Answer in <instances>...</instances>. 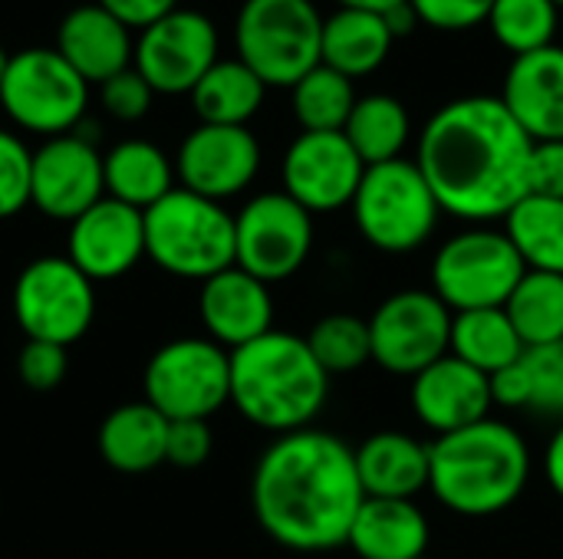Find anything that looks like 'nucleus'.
Instances as JSON below:
<instances>
[{
    "label": "nucleus",
    "mask_w": 563,
    "mask_h": 559,
    "mask_svg": "<svg viewBox=\"0 0 563 559\" xmlns=\"http://www.w3.org/2000/svg\"><path fill=\"white\" fill-rule=\"evenodd\" d=\"M330 399V376L307 336L271 329L231 353V405L271 435L303 432Z\"/></svg>",
    "instance_id": "4"
},
{
    "label": "nucleus",
    "mask_w": 563,
    "mask_h": 559,
    "mask_svg": "<svg viewBox=\"0 0 563 559\" xmlns=\"http://www.w3.org/2000/svg\"><path fill=\"white\" fill-rule=\"evenodd\" d=\"M106 198L102 178V155L96 142L69 132L46 138L33 152V175H30V204L53 217L73 224L82 211Z\"/></svg>",
    "instance_id": "17"
},
{
    "label": "nucleus",
    "mask_w": 563,
    "mask_h": 559,
    "mask_svg": "<svg viewBox=\"0 0 563 559\" xmlns=\"http://www.w3.org/2000/svg\"><path fill=\"white\" fill-rule=\"evenodd\" d=\"M501 102L531 142H563V46H544L508 66Z\"/></svg>",
    "instance_id": "22"
},
{
    "label": "nucleus",
    "mask_w": 563,
    "mask_h": 559,
    "mask_svg": "<svg viewBox=\"0 0 563 559\" xmlns=\"http://www.w3.org/2000/svg\"><path fill=\"white\" fill-rule=\"evenodd\" d=\"M409 382H412L409 385L412 412L419 425H426L435 438L492 418L495 402H492L488 376L455 359L452 353L432 362L429 369H422Z\"/></svg>",
    "instance_id": "19"
},
{
    "label": "nucleus",
    "mask_w": 563,
    "mask_h": 559,
    "mask_svg": "<svg viewBox=\"0 0 563 559\" xmlns=\"http://www.w3.org/2000/svg\"><path fill=\"white\" fill-rule=\"evenodd\" d=\"M525 273L528 267L505 231L468 224L435 250L432 293L452 313L498 310L511 300Z\"/></svg>",
    "instance_id": "8"
},
{
    "label": "nucleus",
    "mask_w": 563,
    "mask_h": 559,
    "mask_svg": "<svg viewBox=\"0 0 563 559\" xmlns=\"http://www.w3.org/2000/svg\"><path fill=\"white\" fill-rule=\"evenodd\" d=\"M531 135L508 112L501 96H462L445 102L416 145V165L426 175L442 214L468 224L505 221L528 198Z\"/></svg>",
    "instance_id": "1"
},
{
    "label": "nucleus",
    "mask_w": 563,
    "mask_h": 559,
    "mask_svg": "<svg viewBox=\"0 0 563 559\" xmlns=\"http://www.w3.org/2000/svg\"><path fill=\"white\" fill-rule=\"evenodd\" d=\"M528 194L563 201V142H534Z\"/></svg>",
    "instance_id": "42"
},
{
    "label": "nucleus",
    "mask_w": 563,
    "mask_h": 559,
    "mask_svg": "<svg viewBox=\"0 0 563 559\" xmlns=\"http://www.w3.org/2000/svg\"><path fill=\"white\" fill-rule=\"evenodd\" d=\"M419 23L445 30V33H459V30H472L488 23V13L495 7V0H409Z\"/></svg>",
    "instance_id": "40"
},
{
    "label": "nucleus",
    "mask_w": 563,
    "mask_h": 559,
    "mask_svg": "<svg viewBox=\"0 0 563 559\" xmlns=\"http://www.w3.org/2000/svg\"><path fill=\"white\" fill-rule=\"evenodd\" d=\"M366 497L416 501L429 488V445L406 432H376L353 448Z\"/></svg>",
    "instance_id": "23"
},
{
    "label": "nucleus",
    "mask_w": 563,
    "mask_h": 559,
    "mask_svg": "<svg viewBox=\"0 0 563 559\" xmlns=\"http://www.w3.org/2000/svg\"><path fill=\"white\" fill-rule=\"evenodd\" d=\"M218 26L208 13L178 7L152 26L139 30L132 66L155 96H185L221 59Z\"/></svg>",
    "instance_id": "14"
},
{
    "label": "nucleus",
    "mask_w": 563,
    "mask_h": 559,
    "mask_svg": "<svg viewBox=\"0 0 563 559\" xmlns=\"http://www.w3.org/2000/svg\"><path fill=\"white\" fill-rule=\"evenodd\" d=\"M366 161L343 132H300L280 165L284 191L310 214H330L353 204Z\"/></svg>",
    "instance_id": "15"
},
{
    "label": "nucleus",
    "mask_w": 563,
    "mask_h": 559,
    "mask_svg": "<svg viewBox=\"0 0 563 559\" xmlns=\"http://www.w3.org/2000/svg\"><path fill=\"white\" fill-rule=\"evenodd\" d=\"M554 3H558V7H563V0H554Z\"/></svg>",
    "instance_id": "49"
},
{
    "label": "nucleus",
    "mask_w": 563,
    "mask_h": 559,
    "mask_svg": "<svg viewBox=\"0 0 563 559\" xmlns=\"http://www.w3.org/2000/svg\"><path fill=\"white\" fill-rule=\"evenodd\" d=\"M505 313L528 349L563 343V277L528 270L505 303Z\"/></svg>",
    "instance_id": "32"
},
{
    "label": "nucleus",
    "mask_w": 563,
    "mask_h": 559,
    "mask_svg": "<svg viewBox=\"0 0 563 559\" xmlns=\"http://www.w3.org/2000/svg\"><path fill=\"white\" fill-rule=\"evenodd\" d=\"M188 96L195 115L205 125H247L261 112L267 86L234 56L218 59Z\"/></svg>",
    "instance_id": "28"
},
{
    "label": "nucleus",
    "mask_w": 563,
    "mask_h": 559,
    "mask_svg": "<svg viewBox=\"0 0 563 559\" xmlns=\"http://www.w3.org/2000/svg\"><path fill=\"white\" fill-rule=\"evenodd\" d=\"M102 178L109 198L148 211L175 191V161L155 142L125 138L102 155Z\"/></svg>",
    "instance_id": "27"
},
{
    "label": "nucleus",
    "mask_w": 563,
    "mask_h": 559,
    "mask_svg": "<svg viewBox=\"0 0 563 559\" xmlns=\"http://www.w3.org/2000/svg\"><path fill=\"white\" fill-rule=\"evenodd\" d=\"M544 478H548L551 491L563 501V422L544 448Z\"/></svg>",
    "instance_id": "45"
},
{
    "label": "nucleus",
    "mask_w": 563,
    "mask_h": 559,
    "mask_svg": "<svg viewBox=\"0 0 563 559\" xmlns=\"http://www.w3.org/2000/svg\"><path fill=\"white\" fill-rule=\"evenodd\" d=\"M422 559H429V557H422Z\"/></svg>",
    "instance_id": "50"
},
{
    "label": "nucleus",
    "mask_w": 563,
    "mask_h": 559,
    "mask_svg": "<svg viewBox=\"0 0 563 559\" xmlns=\"http://www.w3.org/2000/svg\"><path fill=\"white\" fill-rule=\"evenodd\" d=\"M313 250V214L287 191L254 194L234 214V267L271 283L303 270Z\"/></svg>",
    "instance_id": "11"
},
{
    "label": "nucleus",
    "mask_w": 563,
    "mask_h": 559,
    "mask_svg": "<svg viewBox=\"0 0 563 559\" xmlns=\"http://www.w3.org/2000/svg\"><path fill=\"white\" fill-rule=\"evenodd\" d=\"M99 96H102V109L115 122H139V119L148 115L152 99H155V89L142 79V72L135 66H129L125 72L106 79L99 86Z\"/></svg>",
    "instance_id": "38"
},
{
    "label": "nucleus",
    "mask_w": 563,
    "mask_h": 559,
    "mask_svg": "<svg viewBox=\"0 0 563 559\" xmlns=\"http://www.w3.org/2000/svg\"><path fill=\"white\" fill-rule=\"evenodd\" d=\"M33 152L20 135L0 128V221L20 214L30 204Z\"/></svg>",
    "instance_id": "37"
},
{
    "label": "nucleus",
    "mask_w": 563,
    "mask_h": 559,
    "mask_svg": "<svg viewBox=\"0 0 563 559\" xmlns=\"http://www.w3.org/2000/svg\"><path fill=\"white\" fill-rule=\"evenodd\" d=\"M452 310L432 290H396L389 293L369 323L373 362L399 379H416L422 369L449 356Z\"/></svg>",
    "instance_id": "13"
},
{
    "label": "nucleus",
    "mask_w": 563,
    "mask_h": 559,
    "mask_svg": "<svg viewBox=\"0 0 563 559\" xmlns=\"http://www.w3.org/2000/svg\"><path fill=\"white\" fill-rule=\"evenodd\" d=\"M145 257L181 280H211L234 267V214L188 188L168 191L145 211Z\"/></svg>",
    "instance_id": "5"
},
{
    "label": "nucleus",
    "mask_w": 563,
    "mask_h": 559,
    "mask_svg": "<svg viewBox=\"0 0 563 559\" xmlns=\"http://www.w3.org/2000/svg\"><path fill=\"white\" fill-rule=\"evenodd\" d=\"M307 346L330 379L373 362L369 323L356 313H330L317 320V326L307 333Z\"/></svg>",
    "instance_id": "35"
},
{
    "label": "nucleus",
    "mask_w": 563,
    "mask_h": 559,
    "mask_svg": "<svg viewBox=\"0 0 563 559\" xmlns=\"http://www.w3.org/2000/svg\"><path fill=\"white\" fill-rule=\"evenodd\" d=\"M561 7L554 0H495L488 13L492 36L515 59L554 46Z\"/></svg>",
    "instance_id": "34"
},
{
    "label": "nucleus",
    "mask_w": 563,
    "mask_h": 559,
    "mask_svg": "<svg viewBox=\"0 0 563 559\" xmlns=\"http://www.w3.org/2000/svg\"><path fill=\"white\" fill-rule=\"evenodd\" d=\"M383 20H386L389 33H393L396 40L406 36V33H412V30L419 26V16H416V10H412L409 0H402V3H396V7H389V10H383Z\"/></svg>",
    "instance_id": "46"
},
{
    "label": "nucleus",
    "mask_w": 563,
    "mask_h": 559,
    "mask_svg": "<svg viewBox=\"0 0 563 559\" xmlns=\"http://www.w3.org/2000/svg\"><path fill=\"white\" fill-rule=\"evenodd\" d=\"M66 369H69L66 346H56V343L26 339L16 359V372L23 385H30L33 392H53L66 379Z\"/></svg>",
    "instance_id": "39"
},
{
    "label": "nucleus",
    "mask_w": 563,
    "mask_h": 559,
    "mask_svg": "<svg viewBox=\"0 0 563 559\" xmlns=\"http://www.w3.org/2000/svg\"><path fill=\"white\" fill-rule=\"evenodd\" d=\"M521 359L515 366L488 376V382H492V402L498 409H511V412H528L531 409V379H528V369H525Z\"/></svg>",
    "instance_id": "43"
},
{
    "label": "nucleus",
    "mask_w": 563,
    "mask_h": 559,
    "mask_svg": "<svg viewBox=\"0 0 563 559\" xmlns=\"http://www.w3.org/2000/svg\"><path fill=\"white\" fill-rule=\"evenodd\" d=\"M89 86H102L106 79L125 72L135 56V36L132 30L115 20L106 7L79 3L73 7L59 26H56V46H53Z\"/></svg>",
    "instance_id": "21"
},
{
    "label": "nucleus",
    "mask_w": 563,
    "mask_h": 559,
    "mask_svg": "<svg viewBox=\"0 0 563 559\" xmlns=\"http://www.w3.org/2000/svg\"><path fill=\"white\" fill-rule=\"evenodd\" d=\"M13 316L26 339L73 346L96 316L92 280L69 257H40L13 283Z\"/></svg>",
    "instance_id": "12"
},
{
    "label": "nucleus",
    "mask_w": 563,
    "mask_h": 559,
    "mask_svg": "<svg viewBox=\"0 0 563 559\" xmlns=\"http://www.w3.org/2000/svg\"><path fill=\"white\" fill-rule=\"evenodd\" d=\"M198 316L208 339L234 353L274 329V297L264 280L228 267L201 283Z\"/></svg>",
    "instance_id": "20"
},
{
    "label": "nucleus",
    "mask_w": 563,
    "mask_h": 559,
    "mask_svg": "<svg viewBox=\"0 0 563 559\" xmlns=\"http://www.w3.org/2000/svg\"><path fill=\"white\" fill-rule=\"evenodd\" d=\"M350 208L363 241L383 254H412L426 247L442 217L416 158L369 165Z\"/></svg>",
    "instance_id": "7"
},
{
    "label": "nucleus",
    "mask_w": 563,
    "mask_h": 559,
    "mask_svg": "<svg viewBox=\"0 0 563 559\" xmlns=\"http://www.w3.org/2000/svg\"><path fill=\"white\" fill-rule=\"evenodd\" d=\"M261 171V142L247 125H205L198 122L178 145L175 178L181 188L228 201L251 188Z\"/></svg>",
    "instance_id": "16"
},
{
    "label": "nucleus",
    "mask_w": 563,
    "mask_h": 559,
    "mask_svg": "<svg viewBox=\"0 0 563 559\" xmlns=\"http://www.w3.org/2000/svg\"><path fill=\"white\" fill-rule=\"evenodd\" d=\"M363 501L353 448L320 428L277 435L251 478L261 530L297 554L346 547Z\"/></svg>",
    "instance_id": "2"
},
{
    "label": "nucleus",
    "mask_w": 563,
    "mask_h": 559,
    "mask_svg": "<svg viewBox=\"0 0 563 559\" xmlns=\"http://www.w3.org/2000/svg\"><path fill=\"white\" fill-rule=\"evenodd\" d=\"M323 13L313 0H244L234 20L238 59L264 86H297L320 66Z\"/></svg>",
    "instance_id": "6"
},
{
    "label": "nucleus",
    "mask_w": 563,
    "mask_h": 559,
    "mask_svg": "<svg viewBox=\"0 0 563 559\" xmlns=\"http://www.w3.org/2000/svg\"><path fill=\"white\" fill-rule=\"evenodd\" d=\"M214 435L208 422L185 418V422H168V441H165V461L175 468H198L211 458Z\"/></svg>",
    "instance_id": "41"
},
{
    "label": "nucleus",
    "mask_w": 563,
    "mask_h": 559,
    "mask_svg": "<svg viewBox=\"0 0 563 559\" xmlns=\"http://www.w3.org/2000/svg\"><path fill=\"white\" fill-rule=\"evenodd\" d=\"M66 257L92 283L125 277L145 257V211L106 194L69 224Z\"/></svg>",
    "instance_id": "18"
},
{
    "label": "nucleus",
    "mask_w": 563,
    "mask_h": 559,
    "mask_svg": "<svg viewBox=\"0 0 563 559\" xmlns=\"http://www.w3.org/2000/svg\"><path fill=\"white\" fill-rule=\"evenodd\" d=\"M168 418L155 412L145 399L119 405L106 415L99 428V455L109 468L122 474H145L165 465Z\"/></svg>",
    "instance_id": "26"
},
{
    "label": "nucleus",
    "mask_w": 563,
    "mask_h": 559,
    "mask_svg": "<svg viewBox=\"0 0 563 559\" xmlns=\"http://www.w3.org/2000/svg\"><path fill=\"white\" fill-rule=\"evenodd\" d=\"M99 7H106L115 20H122L129 30H145L155 20L168 16L172 10H178V0H96Z\"/></svg>",
    "instance_id": "44"
},
{
    "label": "nucleus",
    "mask_w": 563,
    "mask_h": 559,
    "mask_svg": "<svg viewBox=\"0 0 563 559\" xmlns=\"http://www.w3.org/2000/svg\"><path fill=\"white\" fill-rule=\"evenodd\" d=\"M7 63H10V53H7L3 43H0V79H3V72H7Z\"/></svg>",
    "instance_id": "48"
},
{
    "label": "nucleus",
    "mask_w": 563,
    "mask_h": 559,
    "mask_svg": "<svg viewBox=\"0 0 563 559\" xmlns=\"http://www.w3.org/2000/svg\"><path fill=\"white\" fill-rule=\"evenodd\" d=\"M505 234L528 270L563 277V201L528 194L505 217Z\"/></svg>",
    "instance_id": "31"
},
{
    "label": "nucleus",
    "mask_w": 563,
    "mask_h": 559,
    "mask_svg": "<svg viewBox=\"0 0 563 559\" xmlns=\"http://www.w3.org/2000/svg\"><path fill=\"white\" fill-rule=\"evenodd\" d=\"M531 478V448L518 428L485 418L429 445V491L459 517H495L518 504Z\"/></svg>",
    "instance_id": "3"
},
{
    "label": "nucleus",
    "mask_w": 563,
    "mask_h": 559,
    "mask_svg": "<svg viewBox=\"0 0 563 559\" xmlns=\"http://www.w3.org/2000/svg\"><path fill=\"white\" fill-rule=\"evenodd\" d=\"M525 343L508 320L505 306L498 310H468L452 316V343L449 353L472 369L495 376L508 366H515L525 356Z\"/></svg>",
    "instance_id": "29"
},
{
    "label": "nucleus",
    "mask_w": 563,
    "mask_h": 559,
    "mask_svg": "<svg viewBox=\"0 0 563 559\" xmlns=\"http://www.w3.org/2000/svg\"><path fill=\"white\" fill-rule=\"evenodd\" d=\"M525 369L531 379V409L563 422V343L525 349Z\"/></svg>",
    "instance_id": "36"
},
{
    "label": "nucleus",
    "mask_w": 563,
    "mask_h": 559,
    "mask_svg": "<svg viewBox=\"0 0 563 559\" xmlns=\"http://www.w3.org/2000/svg\"><path fill=\"white\" fill-rule=\"evenodd\" d=\"M0 109L13 125L33 135H69L89 109V82L49 46H30L10 56L0 79Z\"/></svg>",
    "instance_id": "9"
},
{
    "label": "nucleus",
    "mask_w": 563,
    "mask_h": 559,
    "mask_svg": "<svg viewBox=\"0 0 563 559\" xmlns=\"http://www.w3.org/2000/svg\"><path fill=\"white\" fill-rule=\"evenodd\" d=\"M356 99V82L323 63L290 86V109L303 132H343Z\"/></svg>",
    "instance_id": "33"
},
{
    "label": "nucleus",
    "mask_w": 563,
    "mask_h": 559,
    "mask_svg": "<svg viewBox=\"0 0 563 559\" xmlns=\"http://www.w3.org/2000/svg\"><path fill=\"white\" fill-rule=\"evenodd\" d=\"M142 395L168 422H208L231 402V353L208 336L172 339L148 359Z\"/></svg>",
    "instance_id": "10"
},
{
    "label": "nucleus",
    "mask_w": 563,
    "mask_h": 559,
    "mask_svg": "<svg viewBox=\"0 0 563 559\" xmlns=\"http://www.w3.org/2000/svg\"><path fill=\"white\" fill-rule=\"evenodd\" d=\"M393 43L396 36L389 33L383 13L340 7L330 16H323L320 63L356 82L389 59Z\"/></svg>",
    "instance_id": "25"
},
{
    "label": "nucleus",
    "mask_w": 563,
    "mask_h": 559,
    "mask_svg": "<svg viewBox=\"0 0 563 559\" xmlns=\"http://www.w3.org/2000/svg\"><path fill=\"white\" fill-rule=\"evenodd\" d=\"M343 135L350 138V145L369 168V165L406 158L402 152L412 135V119H409V109L396 96L373 92V96L356 99V105L343 125Z\"/></svg>",
    "instance_id": "30"
},
{
    "label": "nucleus",
    "mask_w": 563,
    "mask_h": 559,
    "mask_svg": "<svg viewBox=\"0 0 563 559\" xmlns=\"http://www.w3.org/2000/svg\"><path fill=\"white\" fill-rule=\"evenodd\" d=\"M429 517L416 501L366 497L346 547L360 559H422L429 557Z\"/></svg>",
    "instance_id": "24"
},
{
    "label": "nucleus",
    "mask_w": 563,
    "mask_h": 559,
    "mask_svg": "<svg viewBox=\"0 0 563 559\" xmlns=\"http://www.w3.org/2000/svg\"><path fill=\"white\" fill-rule=\"evenodd\" d=\"M340 7H353V10H373V13H383V10H389V7H396V3H402V0H336Z\"/></svg>",
    "instance_id": "47"
}]
</instances>
